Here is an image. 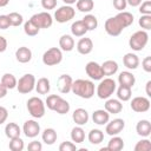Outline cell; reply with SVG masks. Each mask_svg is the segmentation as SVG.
Returning <instances> with one entry per match:
<instances>
[{"instance_id": "cell-1", "label": "cell", "mask_w": 151, "mask_h": 151, "mask_svg": "<svg viewBox=\"0 0 151 151\" xmlns=\"http://www.w3.org/2000/svg\"><path fill=\"white\" fill-rule=\"evenodd\" d=\"M133 24V15L130 12L126 11H122L119 12L117 15L109 18L105 21V31L111 37H118L124 28L129 27L130 25Z\"/></svg>"}, {"instance_id": "cell-2", "label": "cell", "mask_w": 151, "mask_h": 151, "mask_svg": "<svg viewBox=\"0 0 151 151\" xmlns=\"http://www.w3.org/2000/svg\"><path fill=\"white\" fill-rule=\"evenodd\" d=\"M94 84L93 81L91 80H87V79H77V80H73L72 83V87H71V91L83 98V99H90L94 96Z\"/></svg>"}, {"instance_id": "cell-3", "label": "cell", "mask_w": 151, "mask_h": 151, "mask_svg": "<svg viewBox=\"0 0 151 151\" xmlns=\"http://www.w3.org/2000/svg\"><path fill=\"white\" fill-rule=\"evenodd\" d=\"M116 88H117L116 81L112 78L107 77V78L100 79V83L97 86L96 93H97L99 99H107V98H110L114 93Z\"/></svg>"}, {"instance_id": "cell-4", "label": "cell", "mask_w": 151, "mask_h": 151, "mask_svg": "<svg viewBox=\"0 0 151 151\" xmlns=\"http://www.w3.org/2000/svg\"><path fill=\"white\" fill-rule=\"evenodd\" d=\"M45 103L38 97H31L27 100V111L33 118H42L45 116Z\"/></svg>"}, {"instance_id": "cell-5", "label": "cell", "mask_w": 151, "mask_h": 151, "mask_svg": "<svg viewBox=\"0 0 151 151\" xmlns=\"http://www.w3.org/2000/svg\"><path fill=\"white\" fill-rule=\"evenodd\" d=\"M147 41H149V34H147V32L144 31V29H140V31L134 32L130 37V39H129V46L133 51L138 52V51H142L146 46Z\"/></svg>"}, {"instance_id": "cell-6", "label": "cell", "mask_w": 151, "mask_h": 151, "mask_svg": "<svg viewBox=\"0 0 151 151\" xmlns=\"http://www.w3.org/2000/svg\"><path fill=\"white\" fill-rule=\"evenodd\" d=\"M35 77L31 73L24 74L17 83V90L21 94H26L32 92L35 88Z\"/></svg>"}, {"instance_id": "cell-7", "label": "cell", "mask_w": 151, "mask_h": 151, "mask_svg": "<svg viewBox=\"0 0 151 151\" xmlns=\"http://www.w3.org/2000/svg\"><path fill=\"white\" fill-rule=\"evenodd\" d=\"M63 60V52L58 47H51L42 54V63L46 66H54L60 64Z\"/></svg>"}, {"instance_id": "cell-8", "label": "cell", "mask_w": 151, "mask_h": 151, "mask_svg": "<svg viewBox=\"0 0 151 151\" xmlns=\"http://www.w3.org/2000/svg\"><path fill=\"white\" fill-rule=\"evenodd\" d=\"M76 15V9L71 5H64L59 7L54 13V20L59 24H64L73 19Z\"/></svg>"}, {"instance_id": "cell-9", "label": "cell", "mask_w": 151, "mask_h": 151, "mask_svg": "<svg viewBox=\"0 0 151 151\" xmlns=\"http://www.w3.org/2000/svg\"><path fill=\"white\" fill-rule=\"evenodd\" d=\"M37 27L39 28H50L53 24V19L52 15L48 12H40V13H35L29 19Z\"/></svg>"}, {"instance_id": "cell-10", "label": "cell", "mask_w": 151, "mask_h": 151, "mask_svg": "<svg viewBox=\"0 0 151 151\" xmlns=\"http://www.w3.org/2000/svg\"><path fill=\"white\" fill-rule=\"evenodd\" d=\"M85 72L92 80H100L104 78L101 65H99L96 61H88L85 66Z\"/></svg>"}, {"instance_id": "cell-11", "label": "cell", "mask_w": 151, "mask_h": 151, "mask_svg": "<svg viewBox=\"0 0 151 151\" xmlns=\"http://www.w3.org/2000/svg\"><path fill=\"white\" fill-rule=\"evenodd\" d=\"M132 111L138 112V113H144L146 111H149L150 109V100L146 97H134L131 100L130 104Z\"/></svg>"}, {"instance_id": "cell-12", "label": "cell", "mask_w": 151, "mask_h": 151, "mask_svg": "<svg viewBox=\"0 0 151 151\" xmlns=\"http://www.w3.org/2000/svg\"><path fill=\"white\" fill-rule=\"evenodd\" d=\"M125 127V122L122 118H116L113 120H109L106 123V127H105V132L109 136H116L119 134Z\"/></svg>"}, {"instance_id": "cell-13", "label": "cell", "mask_w": 151, "mask_h": 151, "mask_svg": "<svg viewBox=\"0 0 151 151\" xmlns=\"http://www.w3.org/2000/svg\"><path fill=\"white\" fill-rule=\"evenodd\" d=\"M22 132L27 138H35L40 133V125L34 119H28L24 123Z\"/></svg>"}, {"instance_id": "cell-14", "label": "cell", "mask_w": 151, "mask_h": 151, "mask_svg": "<svg viewBox=\"0 0 151 151\" xmlns=\"http://www.w3.org/2000/svg\"><path fill=\"white\" fill-rule=\"evenodd\" d=\"M72 83H73V79H72L71 76H68V74H61L58 78V83H57V86H58L59 92L60 93H68L71 91Z\"/></svg>"}, {"instance_id": "cell-15", "label": "cell", "mask_w": 151, "mask_h": 151, "mask_svg": "<svg viewBox=\"0 0 151 151\" xmlns=\"http://www.w3.org/2000/svg\"><path fill=\"white\" fill-rule=\"evenodd\" d=\"M72 119L77 125L83 126L88 122V112L85 109H81V107L76 109L72 113Z\"/></svg>"}, {"instance_id": "cell-16", "label": "cell", "mask_w": 151, "mask_h": 151, "mask_svg": "<svg viewBox=\"0 0 151 151\" xmlns=\"http://www.w3.org/2000/svg\"><path fill=\"white\" fill-rule=\"evenodd\" d=\"M15 59L21 64H26L32 59V51L26 46H21L15 51Z\"/></svg>"}, {"instance_id": "cell-17", "label": "cell", "mask_w": 151, "mask_h": 151, "mask_svg": "<svg viewBox=\"0 0 151 151\" xmlns=\"http://www.w3.org/2000/svg\"><path fill=\"white\" fill-rule=\"evenodd\" d=\"M136 132L138 136H142L144 138L149 137L151 134V123L147 119H142L136 125Z\"/></svg>"}, {"instance_id": "cell-18", "label": "cell", "mask_w": 151, "mask_h": 151, "mask_svg": "<svg viewBox=\"0 0 151 151\" xmlns=\"http://www.w3.org/2000/svg\"><path fill=\"white\" fill-rule=\"evenodd\" d=\"M93 50V42L90 38H81L78 44H77V51L80 53V54H88L91 53Z\"/></svg>"}, {"instance_id": "cell-19", "label": "cell", "mask_w": 151, "mask_h": 151, "mask_svg": "<svg viewBox=\"0 0 151 151\" xmlns=\"http://www.w3.org/2000/svg\"><path fill=\"white\" fill-rule=\"evenodd\" d=\"M92 120L97 125H106V123L110 120V113L104 110H96L92 113Z\"/></svg>"}, {"instance_id": "cell-20", "label": "cell", "mask_w": 151, "mask_h": 151, "mask_svg": "<svg viewBox=\"0 0 151 151\" xmlns=\"http://www.w3.org/2000/svg\"><path fill=\"white\" fill-rule=\"evenodd\" d=\"M123 64L129 70H136L139 66V58L134 53H126L123 57Z\"/></svg>"}, {"instance_id": "cell-21", "label": "cell", "mask_w": 151, "mask_h": 151, "mask_svg": "<svg viewBox=\"0 0 151 151\" xmlns=\"http://www.w3.org/2000/svg\"><path fill=\"white\" fill-rule=\"evenodd\" d=\"M105 110L109 112V113H113V114H117V113H120L122 110H123V104L119 99H109L106 100L105 103Z\"/></svg>"}, {"instance_id": "cell-22", "label": "cell", "mask_w": 151, "mask_h": 151, "mask_svg": "<svg viewBox=\"0 0 151 151\" xmlns=\"http://www.w3.org/2000/svg\"><path fill=\"white\" fill-rule=\"evenodd\" d=\"M118 83H119V85L129 86V87L132 88V86H133L134 83H136V78H134V76H133L131 72H129V71H123V72H120L119 76H118Z\"/></svg>"}, {"instance_id": "cell-23", "label": "cell", "mask_w": 151, "mask_h": 151, "mask_svg": "<svg viewBox=\"0 0 151 151\" xmlns=\"http://www.w3.org/2000/svg\"><path fill=\"white\" fill-rule=\"evenodd\" d=\"M59 47L61 51L70 52L74 48V39L70 34H64L59 39Z\"/></svg>"}, {"instance_id": "cell-24", "label": "cell", "mask_w": 151, "mask_h": 151, "mask_svg": "<svg viewBox=\"0 0 151 151\" xmlns=\"http://www.w3.org/2000/svg\"><path fill=\"white\" fill-rule=\"evenodd\" d=\"M101 70H103V73H104V77H110V76H113L117 73L118 71V64L117 61L114 60H106L101 64Z\"/></svg>"}, {"instance_id": "cell-25", "label": "cell", "mask_w": 151, "mask_h": 151, "mask_svg": "<svg viewBox=\"0 0 151 151\" xmlns=\"http://www.w3.org/2000/svg\"><path fill=\"white\" fill-rule=\"evenodd\" d=\"M41 138H42V142L47 145H53L55 142H57V138H58V134H57V131L52 127H47L42 131V134H41Z\"/></svg>"}, {"instance_id": "cell-26", "label": "cell", "mask_w": 151, "mask_h": 151, "mask_svg": "<svg viewBox=\"0 0 151 151\" xmlns=\"http://www.w3.org/2000/svg\"><path fill=\"white\" fill-rule=\"evenodd\" d=\"M71 33L74 37H84L87 33V28L81 20H77L71 25Z\"/></svg>"}, {"instance_id": "cell-27", "label": "cell", "mask_w": 151, "mask_h": 151, "mask_svg": "<svg viewBox=\"0 0 151 151\" xmlns=\"http://www.w3.org/2000/svg\"><path fill=\"white\" fill-rule=\"evenodd\" d=\"M51 90V84L50 80L45 77L38 79V81H35V91L39 94H47Z\"/></svg>"}, {"instance_id": "cell-28", "label": "cell", "mask_w": 151, "mask_h": 151, "mask_svg": "<svg viewBox=\"0 0 151 151\" xmlns=\"http://www.w3.org/2000/svg\"><path fill=\"white\" fill-rule=\"evenodd\" d=\"M20 133H21V129L17 123H8L5 126V134L9 139L15 138V137H20Z\"/></svg>"}, {"instance_id": "cell-29", "label": "cell", "mask_w": 151, "mask_h": 151, "mask_svg": "<svg viewBox=\"0 0 151 151\" xmlns=\"http://www.w3.org/2000/svg\"><path fill=\"white\" fill-rule=\"evenodd\" d=\"M112 138L109 140V144H107V150L109 151H120L123 150L124 147V140L123 138L118 137L117 134L116 136H111Z\"/></svg>"}, {"instance_id": "cell-30", "label": "cell", "mask_w": 151, "mask_h": 151, "mask_svg": "<svg viewBox=\"0 0 151 151\" xmlns=\"http://www.w3.org/2000/svg\"><path fill=\"white\" fill-rule=\"evenodd\" d=\"M71 139L72 142H74V144H80L85 140V131L81 126H74L71 130Z\"/></svg>"}, {"instance_id": "cell-31", "label": "cell", "mask_w": 151, "mask_h": 151, "mask_svg": "<svg viewBox=\"0 0 151 151\" xmlns=\"http://www.w3.org/2000/svg\"><path fill=\"white\" fill-rule=\"evenodd\" d=\"M88 142L93 145H97V144H100L103 140H104V132L99 129H92L90 132H88Z\"/></svg>"}, {"instance_id": "cell-32", "label": "cell", "mask_w": 151, "mask_h": 151, "mask_svg": "<svg viewBox=\"0 0 151 151\" xmlns=\"http://www.w3.org/2000/svg\"><path fill=\"white\" fill-rule=\"evenodd\" d=\"M117 97L120 101H127L131 99L132 97V91L131 87L129 86H124V85H119V87L117 88Z\"/></svg>"}, {"instance_id": "cell-33", "label": "cell", "mask_w": 151, "mask_h": 151, "mask_svg": "<svg viewBox=\"0 0 151 151\" xmlns=\"http://www.w3.org/2000/svg\"><path fill=\"white\" fill-rule=\"evenodd\" d=\"M2 85H5L8 90H12V88H15L17 87V78L12 74V73H5L2 77H1V81H0Z\"/></svg>"}, {"instance_id": "cell-34", "label": "cell", "mask_w": 151, "mask_h": 151, "mask_svg": "<svg viewBox=\"0 0 151 151\" xmlns=\"http://www.w3.org/2000/svg\"><path fill=\"white\" fill-rule=\"evenodd\" d=\"M76 5H77V9L83 13H90L94 7L93 0H77Z\"/></svg>"}, {"instance_id": "cell-35", "label": "cell", "mask_w": 151, "mask_h": 151, "mask_svg": "<svg viewBox=\"0 0 151 151\" xmlns=\"http://www.w3.org/2000/svg\"><path fill=\"white\" fill-rule=\"evenodd\" d=\"M53 111H55V112L59 113V114H66V113H68V111H70V103H68L67 100H65L64 98L60 97V98L58 99V101H57V104H55Z\"/></svg>"}, {"instance_id": "cell-36", "label": "cell", "mask_w": 151, "mask_h": 151, "mask_svg": "<svg viewBox=\"0 0 151 151\" xmlns=\"http://www.w3.org/2000/svg\"><path fill=\"white\" fill-rule=\"evenodd\" d=\"M81 21L86 26L87 31H93V29H96L98 27V20H97V18L93 14H86L81 19Z\"/></svg>"}, {"instance_id": "cell-37", "label": "cell", "mask_w": 151, "mask_h": 151, "mask_svg": "<svg viewBox=\"0 0 151 151\" xmlns=\"http://www.w3.org/2000/svg\"><path fill=\"white\" fill-rule=\"evenodd\" d=\"M39 31H40V28L37 27L31 20H27V21L24 24V32H25L27 35H29V37L37 35V34L39 33Z\"/></svg>"}, {"instance_id": "cell-38", "label": "cell", "mask_w": 151, "mask_h": 151, "mask_svg": "<svg viewBox=\"0 0 151 151\" xmlns=\"http://www.w3.org/2000/svg\"><path fill=\"white\" fill-rule=\"evenodd\" d=\"M9 150L12 151H22L25 145H24V140L20 137H15V138H11L9 144H8Z\"/></svg>"}, {"instance_id": "cell-39", "label": "cell", "mask_w": 151, "mask_h": 151, "mask_svg": "<svg viewBox=\"0 0 151 151\" xmlns=\"http://www.w3.org/2000/svg\"><path fill=\"white\" fill-rule=\"evenodd\" d=\"M8 19H9V24L11 26H14V27H18L20 26L22 22H24V18L20 13L18 12H11L9 14H7Z\"/></svg>"}, {"instance_id": "cell-40", "label": "cell", "mask_w": 151, "mask_h": 151, "mask_svg": "<svg viewBox=\"0 0 151 151\" xmlns=\"http://www.w3.org/2000/svg\"><path fill=\"white\" fill-rule=\"evenodd\" d=\"M151 150V142L146 138L137 142V144L134 145V151H150Z\"/></svg>"}, {"instance_id": "cell-41", "label": "cell", "mask_w": 151, "mask_h": 151, "mask_svg": "<svg viewBox=\"0 0 151 151\" xmlns=\"http://www.w3.org/2000/svg\"><path fill=\"white\" fill-rule=\"evenodd\" d=\"M139 26L144 29V31H149L151 29V15H146V14H142V17L138 20Z\"/></svg>"}, {"instance_id": "cell-42", "label": "cell", "mask_w": 151, "mask_h": 151, "mask_svg": "<svg viewBox=\"0 0 151 151\" xmlns=\"http://www.w3.org/2000/svg\"><path fill=\"white\" fill-rule=\"evenodd\" d=\"M60 98V96L59 94H50V96H47V98H46V100H45V105L47 106V109H50V110H54V106H55V104H57V101H58V99Z\"/></svg>"}, {"instance_id": "cell-43", "label": "cell", "mask_w": 151, "mask_h": 151, "mask_svg": "<svg viewBox=\"0 0 151 151\" xmlns=\"http://www.w3.org/2000/svg\"><path fill=\"white\" fill-rule=\"evenodd\" d=\"M139 12L140 14H146V15H151V1L150 0H145L139 5Z\"/></svg>"}, {"instance_id": "cell-44", "label": "cell", "mask_w": 151, "mask_h": 151, "mask_svg": "<svg viewBox=\"0 0 151 151\" xmlns=\"http://www.w3.org/2000/svg\"><path fill=\"white\" fill-rule=\"evenodd\" d=\"M77 146L72 142H63L59 145V151H76Z\"/></svg>"}, {"instance_id": "cell-45", "label": "cell", "mask_w": 151, "mask_h": 151, "mask_svg": "<svg viewBox=\"0 0 151 151\" xmlns=\"http://www.w3.org/2000/svg\"><path fill=\"white\" fill-rule=\"evenodd\" d=\"M41 6L44 9H54L57 7V0H41Z\"/></svg>"}, {"instance_id": "cell-46", "label": "cell", "mask_w": 151, "mask_h": 151, "mask_svg": "<svg viewBox=\"0 0 151 151\" xmlns=\"http://www.w3.org/2000/svg\"><path fill=\"white\" fill-rule=\"evenodd\" d=\"M28 151H41L42 150V144L38 140H33L27 145Z\"/></svg>"}, {"instance_id": "cell-47", "label": "cell", "mask_w": 151, "mask_h": 151, "mask_svg": "<svg viewBox=\"0 0 151 151\" xmlns=\"http://www.w3.org/2000/svg\"><path fill=\"white\" fill-rule=\"evenodd\" d=\"M142 67H143V70H144L145 72H147V73L151 72V57H150V55H147V57H145V58L143 59V61H142Z\"/></svg>"}, {"instance_id": "cell-48", "label": "cell", "mask_w": 151, "mask_h": 151, "mask_svg": "<svg viewBox=\"0 0 151 151\" xmlns=\"http://www.w3.org/2000/svg\"><path fill=\"white\" fill-rule=\"evenodd\" d=\"M126 6H127L126 0H113V7L116 9H118L119 12L124 11L126 8Z\"/></svg>"}, {"instance_id": "cell-49", "label": "cell", "mask_w": 151, "mask_h": 151, "mask_svg": "<svg viewBox=\"0 0 151 151\" xmlns=\"http://www.w3.org/2000/svg\"><path fill=\"white\" fill-rule=\"evenodd\" d=\"M9 26H11V24H9L8 17L1 14V15H0V29H7Z\"/></svg>"}, {"instance_id": "cell-50", "label": "cell", "mask_w": 151, "mask_h": 151, "mask_svg": "<svg viewBox=\"0 0 151 151\" xmlns=\"http://www.w3.org/2000/svg\"><path fill=\"white\" fill-rule=\"evenodd\" d=\"M8 118V111L6 107L4 106H0V125L4 124Z\"/></svg>"}, {"instance_id": "cell-51", "label": "cell", "mask_w": 151, "mask_h": 151, "mask_svg": "<svg viewBox=\"0 0 151 151\" xmlns=\"http://www.w3.org/2000/svg\"><path fill=\"white\" fill-rule=\"evenodd\" d=\"M6 48H7V40L2 35H0V53L5 52Z\"/></svg>"}, {"instance_id": "cell-52", "label": "cell", "mask_w": 151, "mask_h": 151, "mask_svg": "<svg viewBox=\"0 0 151 151\" xmlns=\"http://www.w3.org/2000/svg\"><path fill=\"white\" fill-rule=\"evenodd\" d=\"M7 91H8V88H7L5 85H2V84L0 83V98H4V97H6V94H7Z\"/></svg>"}, {"instance_id": "cell-53", "label": "cell", "mask_w": 151, "mask_h": 151, "mask_svg": "<svg viewBox=\"0 0 151 151\" xmlns=\"http://www.w3.org/2000/svg\"><path fill=\"white\" fill-rule=\"evenodd\" d=\"M126 2H127V5H130L132 7H137L142 4V0H126Z\"/></svg>"}, {"instance_id": "cell-54", "label": "cell", "mask_w": 151, "mask_h": 151, "mask_svg": "<svg viewBox=\"0 0 151 151\" xmlns=\"http://www.w3.org/2000/svg\"><path fill=\"white\" fill-rule=\"evenodd\" d=\"M145 91H146V94L147 97H151V80H149L145 85Z\"/></svg>"}, {"instance_id": "cell-55", "label": "cell", "mask_w": 151, "mask_h": 151, "mask_svg": "<svg viewBox=\"0 0 151 151\" xmlns=\"http://www.w3.org/2000/svg\"><path fill=\"white\" fill-rule=\"evenodd\" d=\"M8 2H9V0H0V7H5V6H7Z\"/></svg>"}, {"instance_id": "cell-56", "label": "cell", "mask_w": 151, "mask_h": 151, "mask_svg": "<svg viewBox=\"0 0 151 151\" xmlns=\"http://www.w3.org/2000/svg\"><path fill=\"white\" fill-rule=\"evenodd\" d=\"M66 5H72V4H76L77 2V0H63Z\"/></svg>"}]
</instances>
